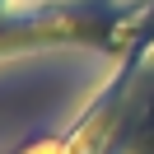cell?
<instances>
[{
    "label": "cell",
    "instance_id": "cell-1",
    "mask_svg": "<svg viewBox=\"0 0 154 154\" xmlns=\"http://www.w3.org/2000/svg\"><path fill=\"white\" fill-rule=\"evenodd\" d=\"M28 154H66V145H38V149H28Z\"/></svg>",
    "mask_w": 154,
    "mask_h": 154
}]
</instances>
